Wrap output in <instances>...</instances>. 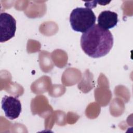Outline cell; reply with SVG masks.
Listing matches in <instances>:
<instances>
[{
	"instance_id": "5",
	"label": "cell",
	"mask_w": 133,
	"mask_h": 133,
	"mask_svg": "<svg viewBox=\"0 0 133 133\" xmlns=\"http://www.w3.org/2000/svg\"><path fill=\"white\" fill-rule=\"evenodd\" d=\"M117 13L110 10H104L101 12L98 17V24L105 30L115 27L118 23Z\"/></svg>"
},
{
	"instance_id": "4",
	"label": "cell",
	"mask_w": 133,
	"mask_h": 133,
	"mask_svg": "<svg viewBox=\"0 0 133 133\" xmlns=\"http://www.w3.org/2000/svg\"><path fill=\"white\" fill-rule=\"evenodd\" d=\"M2 108L6 117L11 120L18 118L21 112V104L20 100L12 96L3 97L2 100Z\"/></svg>"
},
{
	"instance_id": "3",
	"label": "cell",
	"mask_w": 133,
	"mask_h": 133,
	"mask_svg": "<svg viewBox=\"0 0 133 133\" xmlns=\"http://www.w3.org/2000/svg\"><path fill=\"white\" fill-rule=\"evenodd\" d=\"M16 31V21L10 14H0V42H5L14 37Z\"/></svg>"
},
{
	"instance_id": "2",
	"label": "cell",
	"mask_w": 133,
	"mask_h": 133,
	"mask_svg": "<svg viewBox=\"0 0 133 133\" xmlns=\"http://www.w3.org/2000/svg\"><path fill=\"white\" fill-rule=\"evenodd\" d=\"M96 17L91 9L77 7L74 9L70 16L72 29L76 32L84 33L95 23Z\"/></svg>"
},
{
	"instance_id": "1",
	"label": "cell",
	"mask_w": 133,
	"mask_h": 133,
	"mask_svg": "<svg viewBox=\"0 0 133 133\" xmlns=\"http://www.w3.org/2000/svg\"><path fill=\"white\" fill-rule=\"evenodd\" d=\"M113 37L109 30L95 24L83 33L81 37V46L88 56L98 58L107 55L113 45Z\"/></svg>"
}]
</instances>
